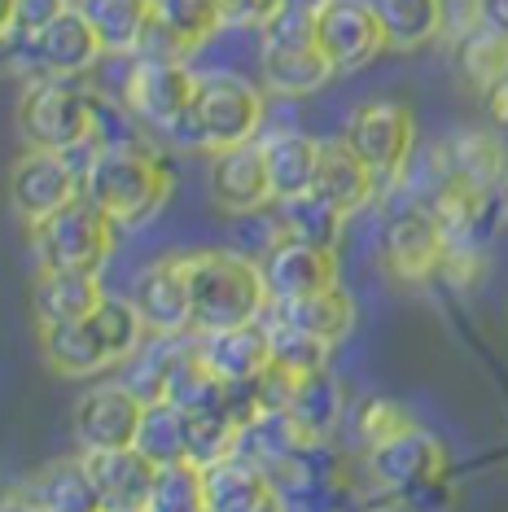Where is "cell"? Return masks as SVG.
<instances>
[{
    "label": "cell",
    "mask_w": 508,
    "mask_h": 512,
    "mask_svg": "<svg viewBox=\"0 0 508 512\" xmlns=\"http://www.w3.org/2000/svg\"><path fill=\"white\" fill-rule=\"evenodd\" d=\"M202 482L211 512H294L290 499L276 491L268 469L246 451H233L211 469H202Z\"/></svg>",
    "instance_id": "ac0fdd59"
},
{
    "label": "cell",
    "mask_w": 508,
    "mask_h": 512,
    "mask_svg": "<svg viewBox=\"0 0 508 512\" xmlns=\"http://www.w3.org/2000/svg\"><path fill=\"white\" fill-rule=\"evenodd\" d=\"M364 473L373 477V486L381 495L417 504V499H430L434 486L443 482L447 451H443V442H438L430 429L412 425V429H403L399 438H390V442H381V447L364 451Z\"/></svg>",
    "instance_id": "ba28073f"
},
{
    "label": "cell",
    "mask_w": 508,
    "mask_h": 512,
    "mask_svg": "<svg viewBox=\"0 0 508 512\" xmlns=\"http://www.w3.org/2000/svg\"><path fill=\"white\" fill-rule=\"evenodd\" d=\"M390 49L417 53L447 31V0H373Z\"/></svg>",
    "instance_id": "f1b7e54d"
},
{
    "label": "cell",
    "mask_w": 508,
    "mask_h": 512,
    "mask_svg": "<svg viewBox=\"0 0 508 512\" xmlns=\"http://www.w3.org/2000/svg\"><path fill=\"white\" fill-rule=\"evenodd\" d=\"M285 5H290V9H307V14H325L333 0H285Z\"/></svg>",
    "instance_id": "b9f144b4"
},
{
    "label": "cell",
    "mask_w": 508,
    "mask_h": 512,
    "mask_svg": "<svg viewBox=\"0 0 508 512\" xmlns=\"http://www.w3.org/2000/svg\"><path fill=\"white\" fill-rule=\"evenodd\" d=\"M272 215H276V224H281L285 237L307 241V246H316V250H333V254H338L346 219H351L320 189H307L298 197H281V202H272Z\"/></svg>",
    "instance_id": "484cf974"
},
{
    "label": "cell",
    "mask_w": 508,
    "mask_h": 512,
    "mask_svg": "<svg viewBox=\"0 0 508 512\" xmlns=\"http://www.w3.org/2000/svg\"><path fill=\"white\" fill-rule=\"evenodd\" d=\"M101 92L79 79H27L18 97V127L31 149L71 154L79 145H97Z\"/></svg>",
    "instance_id": "5b68a950"
},
{
    "label": "cell",
    "mask_w": 508,
    "mask_h": 512,
    "mask_svg": "<svg viewBox=\"0 0 508 512\" xmlns=\"http://www.w3.org/2000/svg\"><path fill=\"white\" fill-rule=\"evenodd\" d=\"M342 141L351 145L355 154L377 171V180L390 189V184L403 180L412 154H417V119H412V110L399 106V101H364V106L346 119Z\"/></svg>",
    "instance_id": "30bf717a"
},
{
    "label": "cell",
    "mask_w": 508,
    "mask_h": 512,
    "mask_svg": "<svg viewBox=\"0 0 508 512\" xmlns=\"http://www.w3.org/2000/svg\"><path fill=\"white\" fill-rule=\"evenodd\" d=\"M198 355L211 364V372L224 386L250 390L268 377L272 368V342L268 329L259 324H241V329H219V333H198Z\"/></svg>",
    "instance_id": "d6986e66"
},
{
    "label": "cell",
    "mask_w": 508,
    "mask_h": 512,
    "mask_svg": "<svg viewBox=\"0 0 508 512\" xmlns=\"http://www.w3.org/2000/svg\"><path fill=\"white\" fill-rule=\"evenodd\" d=\"M106 53H136L154 22V0H75Z\"/></svg>",
    "instance_id": "4dcf8cb0"
},
{
    "label": "cell",
    "mask_w": 508,
    "mask_h": 512,
    "mask_svg": "<svg viewBox=\"0 0 508 512\" xmlns=\"http://www.w3.org/2000/svg\"><path fill=\"white\" fill-rule=\"evenodd\" d=\"M456 66L465 75V84L487 97L495 84L508 79V36L482 27V22L469 27L465 36H456Z\"/></svg>",
    "instance_id": "1f68e13d"
},
{
    "label": "cell",
    "mask_w": 508,
    "mask_h": 512,
    "mask_svg": "<svg viewBox=\"0 0 508 512\" xmlns=\"http://www.w3.org/2000/svg\"><path fill=\"white\" fill-rule=\"evenodd\" d=\"M263 329H268V342H272V364H281V368H290V372L329 368L333 346L316 342V337H307L303 329H294V324L285 320L276 307L268 311V316H263Z\"/></svg>",
    "instance_id": "e575fe53"
},
{
    "label": "cell",
    "mask_w": 508,
    "mask_h": 512,
    "mask_svg": "<svg viewBox=\"0 0 508 512\" xmlns=\"http://www.w3.org/2000/svg\"><path fill=\"white\" fill-rule=\"evenodd\" d=\"M88 473L97 482L106 512H145L149 495L158 482V464L141 447H119V451H84Z\"/></svg>",
    "instance_id": "44dd1931"
},
{
    "label": "cell",
    "mask_w": 508,
    "mask_h": 512,
    "mask_svg": "<svg viewBox=\"0 0 508 512\" xmlns=\"http://www.w3.org/2000/svg\"><path fill=\"white\" fill-rule=\"evenodd\" d=\"M263 145V162H268V180H272V197H298L307 189H316L320 176V149L325 141L298 132V127H276V132L259 136Z\"/></svg>",
    "instance_id": "cb8c5ba5"
},
{
    "label": "cell",
    "mask_w": 508,
    "mask_h": 512,
    "mask_svg": "<svg viewBox=\"0 0 508 512\" xmlns=\"http://www.w3.org/2000/svg\"><path fill=\"white\" fill-rule=\"evenodd\" d=\"M127 298L141 311L149 333H193V289L189 254H158L136 267Z\"/></svg>",
    "instance_id": "7c38bea8"
},
{
    "label": "cell",
    "mask_w": 508,
    "mask_h": 512,
    "mask_svg": "<svg viewBox=\"0 0 508 512\" xmlns=\"http://www.w3.org/2000/svg\"><path fill=\"white\" fill-rule=\"evenodd\" d=\"M136 447H141L145 456L158 464V469H163V464L189 460V416H184L176 403H167V399L145 403Z\"/></svg>",
    "instance_id": "d6a6232c"
},
{
    "label": "cell",
    "mask_w": 508,
    "mask_h": 512,
    "mask_svg": "<svg viewBox=\"0 0 508 512\" xmlns=\"http://www.w3.org/2000/svg\"><path fill=\"white\" fill-rule=\"evenodd\" d=\"M482 101H487L491 123H495V127H508V79H504V84H495V88H491Z\"/></svg>",
    "instance_id": "60d3db41"
},
{
    "label": "cell",
    "mask_w": 508,
    "mask_h": 512,
    "mask_svg": "<svg viewBox=\"0 0 508 512\" xmlns=\"http://www.w3.org/2000/svg\"><path fill=\"white\" fill-rule=\"evenodd\" d=\"M473 9H478V22L491 31H500L508 36V0H473Z\"/></svg>",
    "instance_id": "ab89813d"
},
{
    "label": "cell",
    "mask_w": 508,
    "mask_h": 512,
    "mask_svg": "<svg viewBox=\"0 0 508 512\" xmlns=\"http://www.w3.org/2000/svg\"><path fill=\"white\" fill-rule=\"evenodd\" d=\"M101 302H106L101 276H88V272H53V267H40L36 281H31V316H36L40 333L57 329V324L88 320Z\"/></svg>",
    "instance_id": "7402d4cb"
},
{
    "label": "cell",
    "mask_w": 508,
    "mask_h": 512,
    "mask_svg": "<svg viewBox=\"0 0 508 512\" xmlns=\"http://www.w3.org/2000/svg\"><path fill=\"white\" fill-rule=\"evenodd\" d=\"M259 272H263V285H268L272 307L276 302H298V298H311L320 289L338 285V254L316 250L294 237H281L259 259Z\"/></svg>",
    "instance_id": "e0dca14e"
},
{
    "label": "cell",
    "mask_w": 508,
    "mask_h": 512,
    "mask_svg": "<svg viewBox=\"0 0 508 512\" xmlns=\"http://www.w3.org/2000/svg\"><path fill=\"white\" fill-rule=\"evenodd\" d=\"M18 57H27L31 66V79H79L88 71H97V62L106 57V44L97 40L92 22L84 18V9L71 5L57 22L40 31L31 40H18L14 44Z\"/></svg>",
    "instance_id": "4fadbf2b"
},
{
    "label": "cell",
    "mask_w": 508,
    "mask_h": 512,
    "mask_svg": "<svg viewBox=\"0 0 508 512\" xmlns=\"http://www.w3.org/2000/svg\"><path fill=\"white\" fill-rule=\"evenodd\" d=\"M114 237H119V228L84 193L71 206H62L53 219H44L40 228H31L40 267H53V272H88V276H101V267H106L114 250Z\"/></svg>",
    "instance_id": "52a82bcc"
},
{
    "label": "cell",
    "mask_w": 508,
    "mask_h": 512,
    "mask_svg": "<svg viewBox=\"0 0 508 512\" xmlns=\"http://www.w3.org/2000/svg\"><path fill=\"white\" fill-rule=\"evenodd\" d=\"M18 495L36 512H106V499H101L97 482H92L84 451L49 460L40 473H31L18 486Z\"/></svg>",
    "instance_id": "ffe728a7"
},
{
    "label": "cell",
    "mask_w": 508,
    "mask_h": 512,
    "mask_svg": "<svg viewBox=\"0 0 508 512\" xmlns=\"http://www.w3.org/2000/svg\"><path fill=\"white\" fill-rule=\"evenodd\" d=\"M141 416H145V399L132 386L101 381V386H92L75 399L71 429L79 451H119V447H136Z\"/></svg>",
    "instance_id": "5bb4252c"
},
{
    "label": "cell",
    "mask_w": 508,
    "mask_h": 512,
    "mask_svg": "<svg viewBox=\"0 0 508 512\" xmlns=\"http://www.w3.org/2000/svg\"><path fill=\"white\" fill-rule=\"evenodd\" d=\"M145 320L132 307V298L106 294L88 320L57 324V329L40 333V351L57 377H97L106 368H123L127 359L145 346Z\"/></svg>",
    "instance_id": "7a4b0ae2"
},
{
    "label": "cell",
    "mask_w": 508,
    "mask_h": 512,
    "mask_svg": "<svg viewBox=\"0 0 508 512\" xmlns=\"http://www.w3.org/2000/svg\"><path fill=\"white\" fill-rule=\"evenodd\" d=\"M281 5L285 0H219V9H224V27H250V31H259Z\"/></svg>",
    "instance_id": "f35d334b"
},
{
    "label": "cell",
    "mask_w": 508,
    "mask_h": 512,
    "mask_svg": "<svg viewBox=\"0 0 508 512\" xmlns=\"http://www.w3.org/2000/svg\"><path fill=\"white\" fill-rule=\"evenodd\" d=\"M355 512H408L399 504V499H386V504H364V508H355Z\"/></svg>",
    "instance_id": "ee69618b"
},
{
    "label": "cell",
    "mask_w": 508,
    "mask_h": 512,
    "mask_svg": "<svg viewBox=\"0 0 508 512\" xmlns=\"http://www.w3.org/2000/svg\"><path fill=\"white\" fill-rule=\"evenodd\" d=\"M145 512H211V504H206V482H202L198 464H189V460L163 464Z\"/></svg>",
    "instance_id": "d590c367"
},
{
    "label": "cell",
    "mask_w": 508,
    "mask_h": 512,
    "mask_svg": "<svg viewBox=\"0 0 508 512\" xmlns=\"http://www.w3.org/2000/svg\"><path fill=\"white\" fill-rule=\"evenodd\" d=\"M193 97H198V75L189 71V62H154L136 53L127 57L119 101L149 132L167 136L193 110Z\"/></svg>",
    "instance_id": "9c48e42d"
},
{
    "label": "cell",
    "mask_w": 508,
    "mask_h": 512,
    "mask_svg": "<svg viewBox=\"0 0 508 512\" xmlns=\"http://www.w3.org/2000/svg\"><path fill=\"white\" fill-rule=\"evenodd\" d=\"M338 75L333 62L320 53V44H298V49H259V84L276 97H311Z\"/></svg>",
    "instance_id": "d4e9b609"
},
{
    "label": "cell",
    "mask_w": 508,
    "mask_h": 512,
    "mask_svg": "<svg viewBox=\"0 0 508 512\" xmlns=\"http://www.w3.org/2000/svg\"><path fill=\"white\" fill-rule=\"evenodd\" d=\"M154 22L184 53H198L224 27V9L219 0H154Z\"/></svg>",
    "instance_id": "836d02e7"
},
{
    "label": "cell",
    "mask_w": 508,
    "mask_h": 512,
    "mask_svg": "<svg viewBox=\"0 0 508 512\" xmlns=\"http://www.w3.org/2000/svg\"><path fill=\"white\" fill-rule=\"evenodd\" d=\"M263 119H268V101H263L259 84H250L233 71H206L198 75L193 110L171 127L167 141L193 149V154H219V149L259 141Z\"/></svg>",
    "instance_id": "3957f363"
},
{
    "label": "cell",
    "mask_w": 508,
    "mask_h": 512,
    "mask_svg": "<svg viewBox=\"0 0 508 512\" xmlns=\"http://www.w3.org/2000/svg\"><path fill=\"white\" fill-rule=\"evenodd\" d=\"M417 421H412L408 412L395 403V399H381V394H373V399H360L351 407V429H355V442H360V451H373L381 447V442L399 438L403 429H412Z\"/></svg>",
    "instance_id": "8d00e7d4"
},
{
    "label": "cell",
    "mask_w": 508,
    "mask_h": 512,
    "mask_svg": "<svg viewBox=\"0 0 508 512\" xmlns=\"http://www.w3.org/2000/svg\"><path fill=\"white\" fill-rule=\"evenodd\" d=\"M79 193H84V176L75 171L71 158L53 154V149H27L9 171V202L27 228H40L62 206H71Z\"/></svg>",
    "instance_id": "8fae6325"
},
{
    "label": "cell",
    "mask_w": 508,
    "mask_h": 512,
    "mask_svg": "<svg viewBox=\"0 0 508 512\" xmlns=\"http://www.w3.org/2000/svg\"><path fill=\"white\" fill-rule=\"evenodd\" d=\"M176 176L158 149L141 145H101L84 176V197L119 232L149 224L167 206Z\"/></svg>",
    "instance_id": "6da1fadb"
},
{
    "label": "cell",
    "mask_w": 508,
    "mask_h": 512,
    "mask_svg": "<svg viewBox=\"0 0 508 512\" xmlns=\"http://www.w3.org/2000/svg\"><path fill=\"white\" fill-rule=\"evenodd\" d=\"M500 197H504V219H508V176H504V189H500Z\"/></svg>",
    "instance_id": "f6af8a7d"
},
{
    "label": "cell",
    "mask_w": 508,
    "mask_h": 512,
    "mask_svg": "<svg viewBox=\"0 0 508 512\" xmlns=\"http://www.w3.org/2000/svg\"><path fill=\"white\" fill-rule=\"evenodd\" d=\"M206 184H211V197H215V206L224 215H259V211H268V206L276 202L259 141L211 154Z\"/></svg>",
    "instance_id": "2e32d148"
},
{
    "label": "cell",
    "mask_w": 508,
    "mask_h": 512,
    "mask_svg": "<svg viewBox=\"0 0 508 512\" xmlns=\"http://www.w3.org/2000/svg\"><path fill=\"white\" fill-rule=\"evenodd\" d=\"M443 154L460 189H473V193L504 189L508 158H504V141L495 132H456L443 141Z\"/></svg>",
    "instance_id": "4316f807"
},
{
    "label": "cell",
    "mask_w": 508,
    "mask_h": 512,
    "mask_svg": "<svg viewBox=\"0 0 508 512\" xmlns=\"http://www.w3.org/2000/svg\"><path fill=\"white\" fill-rule=\"evenodd\" d=\"M5 512H36V508H31V504H27V499H22L18 491H9V495H5Z\"/></svg>",
    "instance_id": "7bdbcfd3"
},
{
    "label": "cell",
    "mask_w": 508,
    "mask_h": 512,
    "mask_svg": "<svg viewBox=\"0 0 508 512\" xmlns=\"http://www.w3.org/2000/svg\"><path fill=\"white\" fill-rule=\"evenodd\" d=\"M285 412H290L294 429L311 442V447H329L333 434H338V425L346 421V390H342V381L333 377L329 368L298 372Z\"/></svg>",
    "instance_id": "603a6c76"
},
{
    "label": "cell",
    "mask_w": 508,
    "mask_h": 512,
    "mask_svg": "<svg viewBox=\"0 0 508 512\" xmlns=\"http://www.w3.org/2000/svg\"><path fill=\"white\" fill-rule=\"evenodd\" d=\"M399 197L403 202L386 206L377 254H381V267H386L399 285H425L447 267V232L430 206L412 202L403 189H399Z\"/></svg>",
    "instance_id": "8992f818"
},
{
    "label": "cell",
    "mask_w": 508,
    "mask_h": 512,
    "mask_svg": "<svg viewBox=\"0 0 508 512\" xmlns=\"http://www.w3.org/2000/svg\"><path fill=\"white\" fill-rule=\"evenodd\" d=\"M189 289H193V333L259 324L272 311L259 259L237 250H193Z\"/></svg>",
    "instance_id": "277c9868"
},
{
    "label": "cell",
    "mask_w": 508,
    "mask_h": 512,
    "mask_svg": "<svg viewBox=\"0 0 508 512\" xmlns=\"http://www.w3.org/2000/svg\"><path fill=\"white\" fill-rule=\"evenodd\" d=\"M75 0H0V36L14 49L18 40L40 36L49 22H57Z\"/></svg>",
    "instance_id": "74e56055"
},
{
    "label": "cell",
    "mask_w": 508,
    "mask_h": 512,
    "mask_svg": "<svg viewBox=\"0 0 508 512\" xmlns=\"http://www.w3.org/2000/svg\"><path fill=\"white\" fill-rule=\"evenodd\" d=\"M316 189L325 197H333L346 215H355V211H364V206L377 197L381 180H377V171L368 167V162L338 136V141H325V149H320Z\"/></svg>",
    "instance_id": "83f0119b"
},
{
    "label": "cell",
    "mask_w": 508,
    "mask_h": 512,
    "mask_svg": "<svg viewBox=\"0 0 508 512\" xmlns=\"http://www.w3.org/2000/svg\"><path fill=\"white\" fill-rule=\"evenodd\" d=\"M316 40L338 75L364 71V66H373L390 49L373 0H333L325 14L316 18Z\"/></svg>",
    "instance_id": "9a60e30c"
},
{
    "label": "cell",
    "mask_w": 508,
    "mask_h": 512,
    "mask_svg": "<svg viewBox=\"0 0 508 512\" xmlns=\"http://www.w3.org/2000/svg\"><path fill=\"white\" fill-rule=\"evenodd\" d=\"M276 311H281L294 329H303L307 337H316V342H325V346H338L342 337H351V329H355V298L346 294L342 285L320 289V294L298 298V302H276Z\"/></svg>",
    "instance_id": "f546056e"
}]
</instances>
